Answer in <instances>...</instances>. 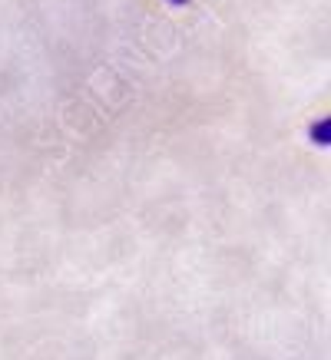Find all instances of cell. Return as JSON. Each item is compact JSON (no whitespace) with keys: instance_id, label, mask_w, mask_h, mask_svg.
I'll use <instances>...</instances> for the list:
<instances>
[{"instance_id":"cell-1","label":"cell","mask_w":331,"mask_h":360,"mask_svg":"<svg viewBox=\"0 0 331 360\" xmlns=\"http://www.w3.org/2000/svg\"><path fill=\"white\" fill-rule=\"evenodd\" d=\"M311 139L318 142V146H328L331 142V120H318L311 126Z\"/></svg>"},{"instance_id":"cell-2","label":"cell","mask_w":331,"mask_h":360,"mask_svg":"<svg viewBox=\"0 0 331 360\" xmlns=\"http://www.w3.org/2000/svg\"><path fill=\"white\" fill-rule=\"evenodd\" d=\"M169 4H173V7H186L189 0H169Z\"/></svg>"}]
</instances>
